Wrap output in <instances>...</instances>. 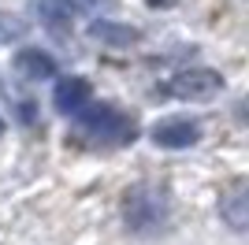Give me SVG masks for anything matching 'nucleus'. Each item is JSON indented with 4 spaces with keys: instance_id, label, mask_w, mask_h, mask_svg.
I'll return each instance as SVG.
<instances>
[{
    "instance_id": "nucleus-1",
    "label": "nucleus",
    "mask_w": 249,
    "mask_h": 245,
    "mask_svg": "<svg viewBox=\"0 0 249 245\" xmlns=\"http://www.w3.org/2000/svg\"><path fill=\"white\" fill-rule=\"evenodd\" d=\"M74 119L82 122V130L89 138H97L101 145H130L138 138V122L126 112H119L115 104H89L86 101L74 112Z\"/></svg>"
},
{
    "instance_id": "nucleus-2",
    "label": "nucleus",
    "mask_w": 249,
    "mask_h": 245,
    "mask_svg": "<svg viewBox=\"0 0 249 245\" xmlns=\"http://www.w3.org/2000/svg\"><path fill=\"white\" fill-rule=\"evenodd\" d=\"M123 223L134 230V234H156L160 227L167 223V193L160 186H134L126 190L123 197Z\"/></svg>"
},
{
    "instance_id": "nucleus-3",
    "label": "nucleus",
    "mask_w": 249,
    "mask_h": 245,
    "mask_svg": "<svg viewBox=\"0 0 249 245\" xmlns=\"http://www.w3.org/2000/svg\"><path fill=\"white\" fill-rule=\"evenodd\" d=\"M223 89V74L212 71V67H190V71H178L175 78H167L160 86L164 97H178V101H205V97H216Z\"/></svg>"
},
{
    "instance_id": "nucleus-4",
    "label": "nucleus",
    "mask_w": 249,
    "mask_h": 245,
    "mask_svg": "<svg viewBox=\"0 0 249 245\" xmlns=\"http://www.w3.org/2000/svg\"><path fill=\"white\" fill-rule=\"evenodd\" d=\"M89 4V0H34V11H37V19L49 34L56 37H67L74 26V11Z\"/></svg>"
},
{
    "instance_id": "nucleus-5",
    "label": "nucleus",
    "mask_w": 249,
    "mask_h": 245,
    "mask_svg": "<svg viewBox=\"0 0 249 245\" xmlns=\"http://www.w3.org/2000/svg\"><path fill=\"white\" fill-rule=\"evenodd\" d=\"M219 219L231 227V230H246L249 227V182L246 178H234V182L219 193Z\"/></svg>"
},
{
    "instance_id": "nucleus-6",
    "label": "nucleus",
    "mask_w": 249,
    "mask_h": 245,
    "mask_svg": "<svg viewBox=\"0 0 249 245\" xmlns=\"http://www.w3.org/2000/svg\"><path fill=\"white\" fill-rule=\"evenodd\" d=\"M153 141L160 149H190L201 141V126L194 119H164L153 126Z\"/></svg>"
},
{
    "instance_id": "nucleus-7",
    "label": "nucleus",
    "mask_w": 249,
    "mask_h": 245,
    "mask_svg": "<svg viewBox=\"0 0 249 245\" xmlns=\"http://www.w3.org/2000/svg\"><path fill=\"white\" fill-rule=\"evenodd\" d=\"M86 101H89V78H82V74L60 78L56 89H52V104H56V112H63V115H74Z\"/></svg>"
},
{
    "instance_id": "nucleus-8",
    "label": "nucleus",
    "mask_w": 249,
    "mask_h": 245,
    "mask_svg": "<svg viewBox=\"0 0 249 245\" xmlns=\"http://www.w3.org/2000/svg\"><path fill=\"white\" fill-rule=\"evenodd\" d=\"M15 67H19L22 78H30V82H41V78H52V74H56V60H52L45 49H19Z\"/></svg>"
},
{
    "instance_id": "nucleus-9",
    "label": "nucleus",
    "mask_w": 249,
    "mask_h": 245,
    "mask_svg": "<svg viewBox=\"0 0 249 245\" xmlns=\"http://www.w3.org/2000/svg\"><path fill=\"white\" fill-rule=\"evenodd\" d=\"M89 37L119 49V45H134L142 34H138L134 26H119V22H112V19H97V22H89Z\"/></svg>"
},
{
    "instance_id": "nucleus-10",
    "label": "nucleus",
    "mask_w": 249,
    "mask_h": 245,
    "mask_svg": "<svg viewBox=\"0 0 249 245\" xmlns=\"http://www.w3.org/2000/svg\"><path fill=\"white\" fill-rule=\"evenodd\" d=\"M0 138H4V119H0Z\"/></svg>"
}]
</instances>
